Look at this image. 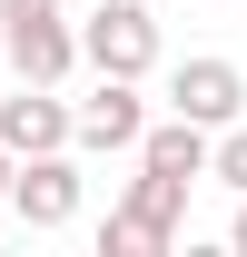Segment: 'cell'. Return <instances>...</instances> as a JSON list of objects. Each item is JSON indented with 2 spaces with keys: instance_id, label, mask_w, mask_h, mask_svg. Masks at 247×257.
I'll return each instance as SVG.
<instances>
[{
  "instance_id": "obj_9",
  "label": "cell",
  "mask_w": 247,
  "mask_h": 257,
  "mask_svg": "<svg viewBox=\"0 0 247 257\" xmlns=\"http://www.w3.org/2000/svg\"><path fill=\"white\" fill-rule=\"evenodd\" d=\"M208 178L247 198V119H227V128H217V159H208Z\"/></svg>"
},
{
  "instance_id": "obj_10",
  "label": "cell",
  "mask_w": 247,
  "mask_h": 257,
  "mask_svg": "<svg viewBox=\"0 0 247 257\" xmlns=\"http://www.w3.org/2000/svg\"><path fill=\"white\" fill-rule=\"evenodd\" d=\"M227 247H237V257H247V198H237V227H227Z\"/></svg>"
},
{
  "instance_id": "obj_1",
  "label": "cell",
  "mask_w": 247,
  "mask_h": 257,
  "mask_svg": "<svg viewBox=\"0 0 247 257\" xmlns=\"http://www.w3.org/2000/svg\"><path fill=\"white\" fill-rule=\"evenodd\" d=\"M188 218V178H168V168H139L119 188V208H109V227H99V257H158L168 237H178Z\"/></svg>"
},
{
  "instance_id": "obj_8",
  "label": "cell",
  "mask_w": 247,
  "mask_h": 257,
  "mask_svg": "<svg viewBox=\"0 0 247 257\" xmlns=\"http://www.w3.org/2000/svg\"><path fill=\"white\" fill-rule=\"evenodd\" d=\"M208 159H217V128L178 119V109H168V119H149V139H139V168H168V178H188V188L208 178Z\"/></svg>"
},
{
  "instance_id": "obj_4",
  "label": "cell",
  "mask_w": 247,
  "mask_h": 257,
  "mask_svg": "<svg viewBox=\"0 0 247 257\" xmlns=\"http://www.w3.org/2000/svg\"><path fill=\"white\" fill-rule=\"evenodd\" d=\"M0 149H10V159L79 149V99H60V89H40V79H20V89L0 99Z\"/></svg>"
},
{
  "instance_id": "obj_7",
  "label": "cell",
  "mask_w": 247,
  "mask_h": 257,
  "mask_svg": "<svg viewBox=\"0 0 247 257\" xmlns=\"http://www.w3.org/2000/svg\"><path fill=\"white\" fill-rule=\"evenodd\" d=\"M139 139H149L139 79H109V69H99V89L79 99V149H139Z\"/></svg>"
},
{
  "instance_id": "obj_11",
  "label": "cell",
  "mask_w": 247,
  "mask_h": 257,
  "mask_svg": "<svg viewBox=\"0 0 247 257\" xmlns=\"http://www.w3.org/2000/svg\"><path fill=\"white\" fill-rule=\"evenodd\" d=\"M10 168H20V159H10V149H0V198H10Z\"/></svg>"
},
{
  "instance_id": "obj_6",
  "label": "cell",
  "mask_w": 247,
  "mask_h": 257,
  "mask_svg": "<svg viewBox=\"0 0 247 257\" xmlns=\"http://www.w3.org/2000/svg\"><path fill=\"white\" fill-rule=\"evenodd\" d=\"M168 109H178V119H198V128L247 119V79H237V60H178V69H168Z\"/></svg>"
},
{
  "instance_id": "obj_12",
  "label": "cell",
  "mask_w": 247,
  "mask_h": 257,
  "mask_svg": "<svg viewBox=\"0 0 247 257\" xmlns=\"http://www.w3.org/2000/svg\"><path fill=\"white\" fill-rule=\"evenodd\" d=\"M237 10H247V0H237Z\"/></svg>"
},
{
  "instance_id": "obj_2",
  "label": "cell",
  "mask_w": 247,
  "mask_h": 257,
  "mask_svg": "<svg viewBox=\"0 0 247 257\" xmlns=\"http://www.w3.org/2000/svg\"><path fill=\"white\" fill-rule=\"evenodd\" d=\"M0 60H10V79L60 89L79 69V30L60 20V0H0Z\"/></svg>"
},
{
  "instance_id": "obj_3",
  "label": "cell",
  "mask_w": 247,
  "mask_h": 257,
  "mask_svg": "<svg viewBox=\"0 0 247 257\" xmlns=\"http://www.w3.org/2000/svg\"><path fill=\"white\" fill-rule=\"evenodd\" d=\"M79 60L109 69V79H149V69H158V20H149V0H99L89 20H79Z\"/></svg>"
},
{
  "instance_id": "obj_5",
  "label": "cell",
  "mask_w": 247,
  "mask_h": 257,
  "mask_svg": "<svg viewBox=\"0 0 247 257\" xmlns=\"http://www.w3.org/2000/svg\"><path fill=\"white\" fill-rule=\"evenodd\" d=\"M10 208H20L30 227H69V218H79V159H69V149L20 159V168H10Z\"/></svg>"
}]
</instances>
